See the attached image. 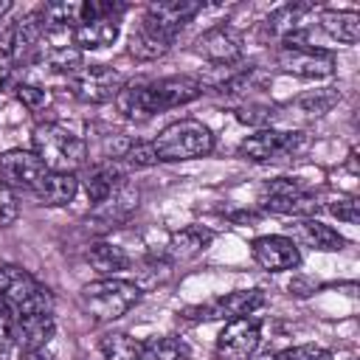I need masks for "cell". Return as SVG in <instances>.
I'll return each mask as SVG.
<instances>
[{"label":"cell","mask_w":360,"mask_h":360,"mask_svg":"<svg viewBox=\"0 0 360 360\" xmlns=\"http://www.w3.org/2000/svg\"><path fill=\"white\" fill-rule=\"evenodd\" d=\"M202 96V82L191 76H163L152 82H129L118 90L115 104L132 121H146L155 112L183 107Z\"/></svg>","instance_id":"obj_1"},{"label":"cell","mask_w":360,"mask_h":360,"mask_svg":"<svg viewBox=\"0 0 360 360\" xmlns=\"http://www.w3.org/2000/svg\"><path fill=\"white\" fill-rule=\"evenodd\" d=\"M0 304L11 312V318L53 312V298L45 284H39L25 267L3 264L0 267Z\"/></svg>","instance_id":"obj_2"},{"label":"cell","mask_w":360,"mask_h":360,"mask_svg":"<svg viewBox=\"0 0 360 360\" xmlns=\"http://www.w3.org/2000/svg\"><path fill=\"white\" fill-rule=\"evenodd\" d=\"M152 149H155V158L163 163L194 160V158L211 155L214 135L202 121L180 118V121L169 124L166 129H160V135L152 141Z\"/></svg>","instance_id":"obj_3"},{"label":"cell","mask_w":360,"mask_h":360,"mask_svg":"<svg viewBox=\"0 0 360 360\" xmlns=\"http://www.w3.org/2000/svg\"><path fill=\"white\" fill-rule=\"evenodd\" d=\"M34 155L48 172H73L87 158V143L62 124H39L34 129Z\"/></svg>","instance_id":"obj_4"},{"label":"cell","mask_w":360,"mask_h":360,"mask_svg":"<svg viewBox=\"0 0 360 360\" xmlns=\"http://www.w3.org/2000/svg\"><path fill=\"white\" fill-rule=\"evenodd\" d=\"M141 298V287L127 278H98L82 287L79 304L96 321H115L127 315Z\"/></svg>","instance_id":"obj_5"},{"label":"cell","mask_w":360,"mask_h":360,"mask_svg":"<svg viewBox=\"0 0 360 360\" xmlns=\"http://www.w3.org/2000/svg\"><path fill=\"white\" fill-rule=\"evenodd\" d=\"M68 82H70L73 96L87 104L112 101L118 96V90L124 87V76L107 65H82L76 73L68 76Z\"/></svg>","instance_id":"obj_6"},{"label":"cell","mask_w":360,"mask_h":360,"mask_svg":"<svg viewBox=\"0 0 360 360\" xmlns=\"http://www.w3.org/2000/svg\"><path fill=\"white\" fill-rule=\"evenodd\" d=\"M276 62L284 73H292L301 79H326L338 68L335 53L315 45H281L276 53Z\"/></svg>","instance_id":"obj_7"},{"label":"cell","mask_w":360,"mask_h":360,"mask_svg":"<svg viewBox=\"0 0 360 360\" xmlns=\"http://www.w3.org/2000/svg\"><path fill=\"white\" fill-rule=\"evenodd\" d=\"M262 340V321L256 315H245L228 321L217 335V357L219 360H248L256 354Z\"/></svg>","instance_id":"obj_8"},{"label":"cell","mask_w":360,"mask_h":360,"mask_svg":"<svg viewBox=\"0 0 360 360\" xmlns=\"http://www.w3.org/2000/svg\"><path fill=\"white\" fill-rule=\"evenodd\" d=\"M262 307H264V292L262 290H236V292L219 295V298H214L202 307H194L186 315L191 321H236V318L253 315Z\"/></svg>","instance_id":"obj_9"},{"label":"cell","mask_w":360,"mask_h":360,"mask_svg":"<svg viewBox=\"0 0 360 360\" xmlns=\"http://www.w3.org/2000/svg\"><path fill=\"white\" fill-rule=\"evenodd\" d=\"M242 34L233 28V25H214L208 31H202L197 39H194V53L208 59L211 65L217 68H228V65H236L239 56H242Z\"/></svg>","instance_id":"obj_10"},{"label":"cell","mask_w":360,"mask_h":360,"mask_svg":"<svg viewBox=\"0 0 360 360\" xmlns=\"http://www.w3.org/2000/svg\"><path fill=\"white\" fill-rule=\"evenodd\" d=\"M48 169L34 155V149H8L0 155V180L11 191H34Z\"/></svg>","instance_id":"obj_11"},{"label":"cell","mask_w":360,"mask_h":360,"mask_svg":"<svg viewBox=\"0 0 360 360\" xmlns=\"http://www.w3.org/2000/svg\"><path fill=\"white\" fill-rule=\"evenodd\" d=\"M298 132H287V129H273V127H264L253 135H248L242 143H239V158L245 160H256V163H264V160H276L287 152H292L298 146Z\"/></svg>","instance_id":"obj_12"},{"label":"cell","mask_w":360,"mask_h":360,"mask_svg":"<svg viewBox=\"0 0 360 360\" xmlns=\"http://www.w3.org/2000/svg\"><path fill=\"white\" fill-rule=\"evenodd\" d=\"M174 39H177V31H172V28L160 25L158 20L143 14V20L138 22V28L129 37V53L138 62H152V59L163 56L174 45Z\"/></svg>","instance_id":"obj_13"},{"label":"cell","mask_w":360,"mask_h":360,"mask_svg":"<svg viewBox=\"0 0 360 360\" xmlns=\"http://www.w3.org/2000/svg\"><path fill=\"white\" fill-rule=\"evenodd\" d=\"M135 208H138V188H132V186L124 180L110 197H104L101 202H96V205L90 208L87 222H93V228L107 231V228H115V225H121L124 219H129V214H132Z\"/></svg>","instance_id":"obj_14"},{"label":"cell","mask_w":360,"mask_h":360,"mask_svg":"<svg viewBox=\"0 0 360 360\" xmlns=\"http://www.w3.org/2000/svg\"><path fill=\"white\" fill-rule=\"evenodd\" d=\"M250 253H253L256 264L264 267V270H270V273L292 270V267H298V262H301V253H298L295 242L287 239V236H278V233L253 239Z\"/></svg>","instance_id":"obj_15"},{"label":"cell","mask_w":360,"mask_h":360,"mask_svg":"<svg viewBox=\"0 0 360 360\" xmlns=\"http://www.w3.org/2000/svg\"><path fill=\"white\" fill-rule=\"evenodd\" d=\"M39 42H42V20H39V11H28V14H22L11 25V59H14V65L37 62Z\"/></svg>","instance_id":"obj_16"},{"label":"cell","mask_w":360,"mask_h":360,"mask_svg":"<svg viewBox=\"0 0 360 360\" xmlns=\"http://www.w3.org/2000/svg\"><path fill=\"white\" fill-rule=\"evenodd\" d=\"M53 332H56L53 312L25 315V318H17V321H14V343H17L22 352L45 349L48 340L53 338Z\"/></svg>","instance_id":"obj_17"},{"label":"cell","mask_w":360,"mask_h":360,"mask_svg":"<svg viewBox=\"0 0 360 360\" xmlns=\"http://www.w3.org/2000/svg\"><path fill=\"white\" fill-rule=\"evenodd\" d=\"M79 191V177L73 172H45L34 186V197L42 205H68Z\"/></svg>","instance_id":"obj_18"},{"label":"cell","mask_w":360,"mask_h":360,"mask_svg":"<svg viewBox=\"0 0 360 360\" xmlns=\"http://www.w3.org/2000/svg\"><path fill=\"white\" fill-rule=\"evenodd\" d=\"M200 11H202V3L200 0H158V3H149L146 6V17L158 20L160 25H166V28H172L177 34Z\"/></svg>","instance_id":"obj_19"},{"label":"cell","mask_w":360,"mask_h":360,"mask_svg":"<svg viewBox=\"0 0 360 360\" xmlns=\"http://www.w3.org/2000/svg\"><path fill=\"white\" fill-rule=\"evenodd\" d=\"M309 11H315L312 3H287V6L276 8L264 20V37H273V39L284 42L290 34H295L298 28H304V17Z\"/></svg>","instance_id":"obj_20"},{"label":"cell","mask_w":360,"mask_h":360,"mask_svg":"<svg viewBox=\"0 0 360 360\" xmlns=\"http://www.w3.org/2000/svg\"><path fill=\"white\" fill-rule=\"evenodd\" d=\"M262 208L264 211H273V214H284V217H312L321 202L318 197L309 191V188H301V191H290V194H276V197H259Z\"/></svg>","instance_id":"obj_21"},{"label":"cell","mask_w":360,"mask_h":360,"mask_svg":"<svg viewBox=\"0 0 360 360\" xmlns=\"http://www.w3.org/2000/svg\"><path fill=\"white\" fill-rule=\"evenodd\" d=\"M211 239H214V233H211L208 228H202V225H188V228L172 233L166 253H169L172 262H191V259H197V256L211 245Z\"/></svg>","instance_id":"obj_22"},{"label":"cell","mask_w":360,"mask_h":360,"mask_svg":"<svg viewBox=\"0 0 360 360\" xmlns=\"http://www.w3.org/2000/svg\"><path fill=\"white\" fill-rule=\"evenodd\" d=\"M318 25L338 42L354 45L360 39V14L346 8H323L318 14Z\"/></svg>","instance_id":"obj_23"},{"label":"cell","mask_w":360,"mask_h":360,"mask_svg":"<svg viewBox=\"0 0 360 360\" xmlns=\"http://www.w3.org/2000/svg\"><path fill=\"white\" fill-rule=\"evenodd\" d=\"M118 37V20H79L73 28V39L79 51H98L112 45Z\"/></svg>","instance_id":"obj_24"},{"label":"cell","mask_w":360,"mask_h":360,"mask_svg":"<svg viewBox=\"0 0 360 360\" xmlns=\"http://www.w3.org/2000/svg\"><path fill=\"white\" fill-rule=\"evenodd\" d=\"M124 183V169H121V160H107V163H98L87 172V180H84V188H87V200L96 205L101 202L104 197H110L118 186Z\"/></svg>","instance_id":"obj_25"},{"label":"cell","mask_w":360,"mask_h":360,"mask_svg":"<svg viewBox=\"0 0 360 360\" xmlns=\"http://www.w3.org/2000/svg\"><path fill=\"white\" fill-rule=\"evenodd\" d=\"M295 239L304 245V248H312V250H323V253H332V250H340L343 248V236L332 228V225H323L321 219H301L295 225Z\"/></svg>","instance_id":"obj_26"},{"label":"cell","mask_w":360,"mask_h":360,"mask_svg":"<svg viewBox=\"0 0 360 360\" xmlns=\"http://www.w3.org/2000/svg\"><path fill=\"white\" fill-rule=\"evenodd\" d=\"M87 262L93 270L104 273L107 278H112L115 273L127 270L129 267V256L124 253V248L112 245V242H96L87 248Z\"/></svg>","instance_id":"obj_27"},{"label":"cell","mask_w":360,"mask_h":360,"mask_svg":"<svg viewBox=\"0 0 360 360\" xmlns=\"http://www.w3.org/2000/svg\"><path fill=\"white\" fill-rule=\"evenodd\" d=\"M101 352L107 360H155L146 349V343L129 338V335H107L101 340Z\"/></svg>","instance_id":"obj_28"},{"label":"cell","mask_w":360,"mask_h":360,"mask_svg":"<svg viewBox=\"0 0 360 360\" xmlns=\"http://www.w3.org/2000/svg\"><path fill=\"white\" fill-rule=\"evenodd\" d=\"M338 101H340V93H338V90H332V87H323V90H315V93L301 96V98L295 101V107H298L307 118H318V115L329 112Z\"/></svg>","instance_id":"obj_29"},{"label":"cell","mask_w":360,"mask_h":360,"mask_svg":"<svg viewBox=\"0 0 360 360\" xmlns=\"http://www.w3.org/2000/svg\"><path fill=\"white\" fill-rule=\"evenodd\" d=\"M127 8L129 6L121 0H87L79 3V20H121Z\"/></svg>","instance_id":"obj_30"},{"label":"cell","mask_w":360,"mask_h":360,"mask_svg":"<svg viewBox=\"0 0 360 360\" xmlns=\"http://www.w3.org/2000/svg\"><path fill=\"white\" fill-rule=\"evenodd\" d=\"M143 343L155 360H191V349L180 338H152Z\"/></svg>","instance_id":"obj_31"},{"label":"cell","mask_w":360,"mask_h":360,"mask_svg":"<svg viewBox=\"0 0 360 360\" xmlns=\"http://www.w3.org/2000/svg\"><path fill=\"white\" fill-rule=\"evenodd\" d=\"M236 118L242 121V124H250V127H267L273 118H276V110L270 107V104H259V101H250V104H245V107H239V112H236Z\"/></svg>","instance_id":"obj_32"},{"label":"cell","mask_w":360,"mask_h":360,"mask_svg":"<svg viewBox=\"0 0 360 360\" xmlns=\"http://www.w3.org/2000/svg\"><path fill=\"white\" fill-rule=\"evenodd\" d=\"M17 98L22 101V107H28L31 112H42L48 104H51V93L45 87H37V84H17Z\"/></svg>","instance_id":"obj_33"},{"label":"cell","mask_w":360,"mask_h":360,"mask_svg":"<svg viewBox=\"0 0 360 360\" xmlns=\"http://www.w3.org/2000/svg\"><path fill=\"white\" fill-rule=\"evenodd\" d=\"M121 163L135 166V169H143V166L158 163L155 149H152V141H138V143H129V146H127V152L121 155Z\"/></svg>","instance_id":"obj_34"},{"label":"cell","mask_w":360,"mask_h":360,"mask_svg":"<svg viewBox=\"0 0 360 360\" xmlns=\"http://www.w3.org/2000/svg\"><path fill=\"white\" fill-rule=\"evenodd\" d=\"M276 360H332V352L318 346V343H304V346H292L276 354Z\"/></svg>","instance_id":"obj_35"},{"label":"cell","mask_w":360,"mask_h":360,"mask_svg":"<svg viewBox=\"0 0 360 360\" xmlns=\"http://www.w3.org/2000/svg\"><path fill=\"white\" fill-rule=\"evenodd\" d=\"M11 25H3V31H0V90L8 84L11 70H14V59H11Z\"/></svg>","instance_id":"obj_36"},{"label":"cell","mask_w":360,"mask_h":360,"mask_svg":"<svg viewBox=\"0 0 360 360\" xmlns=\"http://www.w3.org/2000/svg\"><path fill=\"white\" fill-rule=\"evenodd\" d=\"M17 194L0 180V228H6V225H11L14 219H17Z\"/></svg>","instance_id":"obj_37"},{"label":"cell","mask_w":360,"mask_h":360,"mask_svg":"<svg viewBox=\"0 0 360 360\" xmlns=\"http://www.w3.org/2000/svg\"><path fill=\"white\" fill-rule=\"evenodd\" d=\"M11 343H14V318L0 304V354H6L11 349Z\"/></svg>","instance_id":"obj_38"},{"label":"cell","mask_w":360,"mask_h":360,"mask_svg":"<svg viewBox=\"0 0 360 360\" xmlns=\"http://www.w3.org/2000/svg\"><path fill=\"white\" fill-rule=\"evenodd\" d=\"M329 211H332V214H335L338 219L349 222V225H354V222H357V200H354V197L338 200L335 205H329Z\"/></svg>","instance_id":"obj_39"},{"label":"cell","mask_w":360,"mask_h":360,"mask_svg":"<svg viewBox=\"0 0 360 360\" xmlns=\"http://www.w3.org/2000/svg\"><path fill=\"white\" fill-rule=\"evenodd\" d=\"M22 360H53V354L48 349H31V352H22Z\"/></svg>","instance_id":"obj_40"},{"label":"cell","mask_w":360,"mask_h":360,"mask_svg":"<svg viewBox=\"0 0 360 360\" xmlns=\"http://www.w3.org/2000/svg\"><path fill=\"white\" fill-rule=\"evenodd\" d=\"M8 11H11V3H8V0H0V20H3Z\"/></svg>","instance_id":"obj_41"}]
</instances>
